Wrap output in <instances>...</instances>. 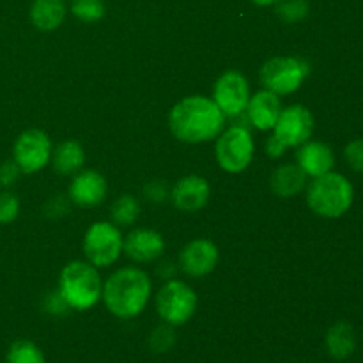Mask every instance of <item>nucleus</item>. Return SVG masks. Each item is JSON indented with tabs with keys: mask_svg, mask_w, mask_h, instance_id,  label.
Listing matches in <instances>:
<instances>
[{
	"mask_svg": "<svg viewBox=\"0 0 363 363\" xmlns=\"http://www.w3.org/2000/svg\"><path fill=\"white\" fill-rule=\"evenodd\" d=\"M307 177L308 176L300 167L294 165V163H286V165L279 167L272 174L269 184H272L273 194L282 199H289L296 197L298 194H301L305 190V186H307Z\"/></svg>",
	"mask_w": 363,
	"mask_h": 363,
	"instance_id": "18",
	"label": "nucleus"
},
{
	"mask_svg": "<svg viewBox=\"0 0 363 363\" xmlns=\"http://www.w3.org/2000/svg\"><path fill=\"white\" fill-rule=\"evenodd\" d=\"M174 344H176V332H174V326L167 325V323L156 326L149 337V346L155 353H167L172 350Z\"/></svg>",
	"mask_w": 363,
	"mask_h": 363,
	"instance_id": "26",
	"label": "nucleus"
},
{
	"mask_svg": "<svg viewBox=\"0 0 363 363\" xmlns=\"http://www.w3.org/2000/svg\"><path fill=\"white\" fill-rule=\"evenodd\" d=\"M354 190L351 181L339 172L314 177L307 188V204L323 218H340L351 209Z\"/></svg>",
	"mask_w": 363,
	"mask_h": 363,
	"instance_id": "3",
	"label": "nucleus"
},
{
	"mask_svg": "<svg viewBox=\"0 0 363 363\" xmlns=\"http://www.w3.org/2000/svg\"><path fill=\"white\" fill-rule=\"evenodd\" d=\"M213 101L225 113V117L241 116L250 101L248 80L240 71H225L216 80L213 89Z\"/></svg>",
	"mask_w": 363,
	"mask_h": 363,
	"instance_id": "11",
	"label": "nucleus"
},
{
	"mask_svg": "<svg viewBox=\"0 0 363 363\" xmlns=\"http://www.w3.org/2000/svg\"><path fill=\"white\" fill-rule=\"evenodd\" d=\"M254 4H257V6L264 7V6H273V4H277L279 0H252Z\"/></svg>",
	"mask_w": 363,
	"mask_h": 363,
	"instance_id": "35",
	"label": "nucleus"
},
{
	"mask_svg": "<svg viewBox=\"0 0 363 363\" xmlns=\"http://www.w3.org/2000/svg\"><path fill=\"white\" fill-rule=\"evenodd\" d=\"M266 152H268V156H272V158H280V156L286 152V147H284V145L272 135V137L268 138V142H266Z\"/></svg>",
	"mask_w": 363,
	"mask_h": 363,
	"instance_id": "33",
	"label": "nucleus"
},
{
	"mask_svg": "<svg viewBox=\"0 0 363 363\" xmlns=\"http://www.w3.org/2000/svg\"><path fill=\"white\" fill-rule=\"evenodd\" d=\"M124 238L119 227L110 222H96L87 229L84 238V252L96 268L113 264L123 254Z\"/></svg>",
	"mask_w": 363,
	"mask_h": 363,
	"instance_id": "8",
	"label": "nucleus"
},
{
	"mask_svg": "<svg viewBox=\"0 0 363 363\" xmlns=\"http://www.w3.org/2000/svg\"><path fill=\"white\" fill-rule=\"evenodd\" d=\"M20 167L14 163V160H9V162H4L0 165V186L7 188L11 184L16 183L18 176H20Z\"/></svg>",
	"mask_w": 363,
	"mask_h": 363,
	"instance_id": "32",
	"label": "nucleus"
},
{
	"mask_svg": "<svg viewBox=\"0 0 363 363\" xmlns=\"http://www.w3.org/2000/svg\"><path fill=\"white\" fill-rule=\"evenodd\" d=\"M311 74V66L300 57H275L261 67V84L277 96L296 92Z\"/></svg>",
	"mask_w": 363,
	"mask_h": 363,
	"instance_id": "5",
	"label": "nucleus"
},
{
	"mask_svg": "<svg viewBox=\"0 0 363 363\" xmlns=\"http://www.w3.org/2000/svg\"><path fill=\"white\" fill-rule=\"evenodd\" d=\"M110 215H112V223H116V225H133V223L137 222L138 216H140V202H138V199L131 194L121 195V197L112 204Z\"/></svg>",
	"mask_w": 363,
	"mask_h": 363,
	"instance_id": "22",
	"label": "nucleus"
},
{
	"mask_svg": "<svg viewBox=\"0 0 363 363\" xmlns=\"http://www.w3.org/2000/svg\"><path fill=\"white\" fill-rule=\"evenodd\" d=\"M225 113L206 96H188L174 105L169 126L174 137L186 144H202L218 137L223 131Z\"/></svg>",
	"mask_w": 363,
	"mask_h": 363,
	"instance_id": "1",
	"label": "nucleus"
},
{
	"mask_svg": "<svg viewBox=\"0 0 363 363\" xmlns=\"http://www.w3.org/2000/svg\"><path fill=\"white\" fill-rule=\"evenodd\" d=\"M13 160L23 174H35L52 160V142L41 130H27L13 145Z\"/></svg>",
	"mask_w": 363,
	"mask_h": 363,
	"instance_id": "9",
	"label": "nucleus"
},
{
	"mask_svg": "<svg viewBox=\"0 0 363 363\" xmlns=\"http://www.w3.org/2000/svg\"><path fill=\"white\" fill-rule=\"evenodd\" d=\"M314 133V116L303 105H291L282 108L279 121L273 128V137L286 149L300 147L311 140Z\"/></svg>",
	"mask_w": 363,
	"mask_h": 363,
	"instance_id": "10",
	"label": "nucleus"
},
{
	"mask_svg": "<svg viewBox=\"0 0 363 363\" xmlns=\"http://www.w3.org/2000/svg\"><path fill=\"white\" fill-rule=\"evenodd\" d=\"M211 188L202 176H184L170 190V201L179 211L197 213L209 202Z\"/></svg>",
	"mask_w": 363,
	"mask_h": 363,
	"instance_id": "13",
	"label": "nucleus"
},
{
	"mask_svg": "<svg viewBox=\"0 0 363 363\" xmlns=\"http://www.w3.org/2000/svg\"><path fill=\"white\" fill-rule=\"evenodd\" d=\"M326 351L333 360H347L357 350V335L350 323L339 321L326 333Z\"/></svg>",
	"mask_w": 363,
	"mask_h": 363,
	"instance_id": "19",
	"label": "nucleus"
},
{
	"mask_svg": "<svg viewBox=\"0 0 363 363\" xmlns=\"http://www.w3.org/2000/svg\"><path fill=\"white\" fill-rule=\"evenodd\" d=\"M66 213H69V202L62 197V195H55L53 199H50L48 204L45 206V215L48 218H59L64 216Z\"/></svg>",
	"mask_w": 363,
	"mask_h": 363,
	"instance_id": "31",
	"label": "nucleus"
},
{
	"mask_svg": "<svg viewBox=\"0 0 363 363\" xmlns=\"http://www.w3.org/2000/svg\"><path fill=\"white\" fill-rule=\"evenodd\" d=\"M151 291L147 273L138 268H121L108 277L101 298L116 318L133 319L147 307Z\"/></svg>",
	"mask_w": 363,
	"mask_h": 363,
	"instance_id": "2",
	"label": "nucleus"
},
{
	"mask_svg": "<svg viewBox=\"0 0 363 363\" xmlns=\"http://www.w3.org/2000/svg\"><path fill=\"white\" fill-rule=\"evenodd\" d=\"M197 294L181 280H169L156 294V311L170 326L186 325L197 311Z\"/></svg>",
	"mask_w": 363,
	"mask_h": 363,
	"instance_id": "6",
	"label": "nucleus"
},
{
	"mask_svg": "<svg viewBox=\"0 0 363 363\" xmlns=\"http://www.w3.org/2000/svg\"><path fill=\"white\" fill-rule=\"evenodd\" d=\"M248 112V121L252 123V126H255L261 131H269L275 128L277 121H279L280 112H282V101H280V96H277L275 92L268 91H259L257 94H254L250 98L247 105Z\"/></svg>",
	"mask_w": 363,
	"mask_h": 363,
	"instance_id": "17",
	"label": "nucleus"
},
{
	"mask_svg": "<svg viewBox=\"0 0 363 363\" xmlns=\"http://www.w3.org/2000/svg\"><path fill=\"white\" fill-rule=\"evenodd\" d=\"M6 363H45V354L30 340H16L7 351Z\"/></svg>",
	"mask_w": 363,
	"mask_h": 363,
	"instance_id": "23",
	"label": "nucleus"
},
{
	"mask_svg": "<svg viewBox=\"0 0 363 363\" xmlns=\"http://www.w3.org/2000/svg\"><path fill=\"white\" fill-rule=\"evenodd\" d=\"M45 311L52 315H64L67 311H69V305L64 301V298L60 296L59 291L55 293H48L45 298Z\"/></svg>",
	"mask_w": 363,
	"mask_h": 363,
	"instance_id": "30",
	"label": "nucleus"
},
{
	"mask_svg": "<svg viewBox=\"0 0 363 363\" xmlns=\"http://www.w3.org/2000/svg\"><path fill=\"white\" fill-rule=\"evenodd\" d=\"M66 18L64 0H34L30 7V20L38 30L52 32L62 25Z\"/></svg>",
	"mask_w": 363,
	"mask_h": 363,
	"instance_id": "20",
	"label": "nucleus"
},
{
	"mask_svg": "<svg viewBox=\"0 0 363 363\" xmlns=\"http://www.w3.org/2000/svg\"><path fill=\"white\" fill-rule=\"evenodd\" d=\"M296 165L303 170L307 176L319 177L323 174H328L335 165V156L332 147L325 142L308 140L300 145L296 152Z\"/></svg>",
	"mask_w": 363,
	"mask_h": 363,
	"instance_id": "16",
	"label": "nucleus"
},
{
	"mask_svg": "<svg viewBox=\"0 0 363 363\" xmlns=\"http://www.w3.org/2000/svg\"><path fill=\"white\" fill-rule=\"evenodd\" d=\"M105 4L103 0H74L71 13L85 23H94L105 16Z\"/></svg>",
	"mask_w": 363,
	"mask_h": 363,
	"instance_id": "25",
	"label": "nucleus"
},
{
	"mask_svg": "<svg viewBox=\"0 0 363 363\" xmlns=\"http://www.w3.org/2000/svg\"><path fill=\"white\" fill-rule=\"evenodd\" d=\"M106 191H108V183L101 174L96 170H82L71 181L67 197L80 208H94L105 201Z\"/></svg>",
	"mask_w": 363,
	"mask_h": 363,
	"instance_id": "14",
	"label": "nucleus"
},
{
	"mask_svg": "<svg viewBox=\"0 0 363 363\" xmlns=\"http://www.w3.org/2000/svg\"><path fill=\"white\" fill-rule=\"evenodd\" d=\"M52 162L53 169L60 176H71V174L80 172L85 163L84 147L77 140L62 142L52 152Z\"/></svg>",
	"mask_w": 363,
	"mask_h": 363,
	"instance_id": "21",
	"label": "nucleus"
},
{
	"mask_svg": "<svg viewBox=\"0 0 363 363\" xmlns=\"http://www.w3.org/2000/svg\"><path fill=\"white\" fill-rule=\"evenodd\" d=\"M344 158L354 172L363 174V138H354L346 145Z\"/></svg>",
	"mask_w": 363,
	"mask_h": 363,
	"instance_id": "28",
	"label": "nucleus"
},
{
	"mask_svg": "<svg viewBox=\"0 0 363 363\" xmlns=\"http://www.w3.org/2000/svg\"><path fill=\"white\" fill-rule=\"evenodd\" d=\"M308 11H311V6L307 0H279L277 2V14L286 23H298L305 20L308 16Z\"/></svg>",
	"mask_w": 363,
	"mask_h": 363,
	"instance_id": "24",
	"label": "nucleus"
},
{
	"mask_svg": "<svg viewBox=\"0 0 363 363\" xmlns=\"http://www.w3.org/2000/svg\"><path fill=\"white\" fill-rule=\"evenodd\" d=\"M123 250L131 261L152 262L165 252V240L158 230L135 229L124 240Z\"/></svg>",
	"mask_w": 363,
	"mask_h": 363,
	"instance_id": "15",
	"label": "nucleus"
},
{
	"mask_svg": "<svg viewBox=\"0 0 363 363\" xmlns=\"http://www.w3.org/2000/svg\"><path fill=\"white\" fill-rule=\"evenodd\" d=\"M59 293L73 311H89L103 293L101 277L91 262L73 261L64 266L59 277Z\"/></svg>",
	"mask_w": 363,
	"mask_h": 363,
	"instance_id": "4",
	"label": "nucleus"
},
{
	"mask_svg": "<svg viewBox=\"0 0 363 363\" xmlns=\"http://www.w3.org/2000/svg\"><path fill=\"white\" fill-rule=\"evenodd\" d=\"M218 264V248L213 241L194 240L181 250L179 268L188 277H206Z\"/></svg>",
	"mask_w": 363,
	"mask_h": 363,
	"instance_id": "12",
	"label": "nucleus"
},
{
	"mask_svg": "<svg viewBox=\"0 0 363 363\" xmlns=\"http://www.w3.org/2000/svg\"><path fill=\"white\" fill-rule=\"evenodd\" d=\"M158 272H160V275H162L165 280H172V277L176 275V266H174L170 261H167V262H163L162 266H160Z\"/></svg>",
	"mask_w": 363,
	"mask_h": 363,
	"instance_id": "34",
	"label": "nucleus"
},
{
	"mask_svg": "<svg viewBox=\"0 0 363 363\" xmlns=\"http://www.w3.org/2000/svg\"><path fill=\"white\" fill-rule=\"evenodd\" d=\"M216 140V162L222 170L229 174H240L248 169L254 160V138L245 126H230L220 133Z\"/></svg>",
	"mask_w": 363,
	"mask_h": 363,
	"instance_id": "7",
	"label": "nucleus"
},
{
	"mask_svg": "<svg viewBox=\"0 0 363 363\" xmlns=\"http://www.w3.org/2000/svg\"><path fill=\"white\" fill-rule=\"evenodd\" d=\"M20 215V201L11 191H0V225L13 223Z\"/></svg>",
	"mask_w": 363,
	"mask_h": 363,
	"instance_id": "27",
	"label": "nucleus"
},
{
	"mask_svg": "<svg viewBox=\"0 0 363 363\" xmlns=\"http://www.w3.org/2000/svg\"><path fill=\"white\" fill-rule=\"evenodd\" d=\"M144 197L147 199L149 202H155V204H162L167 199L170 197V190L162 179L149 181L144 186Z\"/></svg>",
	"mask_w": 363,
	"mask_h": 363,
	"instance_id": "29",
	"label": "nucleus"
}]
</instances>
